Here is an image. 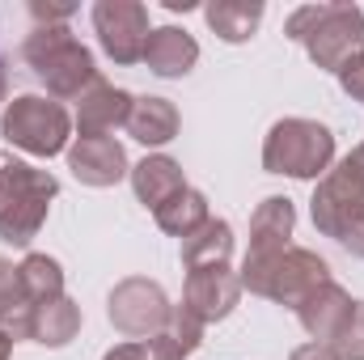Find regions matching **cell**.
Listing matches in <instances>:
<instances>
[{
	"instance_id": "obj_7",
	"label": "cell",
	"mask_w": 364,
	"mask_h": 360,
	"mask_svg": "<svg viewBox=\"0 0 364 360\" xmlns=\"http://www.w3.org/2000/svg\"><path fill=\"white\" fill-rule=\"evenodd\" d=\"M93 30L102 51L114 64H136L144 60L149 47V9L140 0H97L93 4Z\"/></svg>"
},
{
	"instance_id": "obj_29",
	"label": "cell",
	"mask_w": 364,
	"mask_h": 360,
	"mask_svg": "<svg viewBox=\"0 0 364 360\" xmlns=\"http://www.w3.org/2000/svg\"><path fill=\"white\" fill-rule=\"evenodd\" d=\"M292 360H339V352L331 344H305V348L292 352Z\"/></svg>"
},
{
	"instance_id": "obj_9",
	"label": "cell",
	"mask_w": 364,
	"mask_h": 360,
	"mask_svg": "<svg viewBox=\"0 0 364 360\" xmlns=\"http://www.w3.org/2000/svg\"><path fill=\"white\" fill-rule=\"evenodd\" d=\"M352 309H356V301L339 288V284H318L301 305H296V314H301V327L314 335V344H335L343 331H348V322H352Z\"/></svg>"
},
{
	"instance_id": "obj_11",
	"label": "cell",
	"mask_w": 364,
	"mask_h": 360,
	"mask_svg": "<svg viewBox=\"0 0 364 360\" xmlns=\"http://www.w3.org/2000/svg\"><path fill=\"white\" fill-rule=\"evenodd\" d=\"M237 297H242V280L233 271L229 268H203V271H191L186 301L182 305H191L203 322H216V318H225L237 305Z\"/></svg>"
},
{
	"instance_id": "obj_26",
	"label": "cell",
	"mask_w": 364,
	"mask_h": 360,
	"mask_svg": "<svg viewBox=\"0 0 364 360\" xmlns=\"http://www.w3.org/2000/svg\"><path fill=\"white\" fill-rule=\"evenodd\" d=\"M335 352H339V356H348V360H364V301H356L348 331L335 339Z\"/></svg>"
},
{
	"instance_id": "obj_25",
	"label": "cell",
	"mask_w": 364,
	"mask_h": 360,
	"mask_svg": "<svg viewBox=\"0 0 364 360\" xmlns=\"http://www.w3.org/2000/svg\"><path fill=\"white\" fill-rule=\"evenodd\" d=\"M106 360H178V352L170 348L166 335H153V339H140V344H123V348H114Z\"/></svg>"
},
{
	"instance_id": "obj_22",
	"label": "cell",
	"mask_w": 364,
	"mask_h": 360,
	"mask_svg": "<svg viewBox=\"0 0 364 360\" xmlns=\"http://www.w3.org/2000/svg\"><path fill=\"white\" fill-rule=\"evenodd\" d=\"M17 275H21V288H26V297H30L34 309L64 297V271H60L55 259H47V255H30V259L17 268Z\"/></svg>"
},
{
	"instance_id": "obj_19",
	"label": "cell",
	"mask_w": 364,
	"mask_h": 360,
	"mask_svg": "<svg viewBox=\"0 0 364 360\" xmlns=\"http://www.w3.org/2000/svg\"><path fill=\"white\" fill-rule=\"evenodd\" d=\"M132 186H136V195L157 212L161 203H170V199L178 195L186 182H182V170L170 157H144V162L132 170Z\"/></svg>"
},
{
	"instance_id": "obj_6",
	"label": "cell",
	"mask_w": 364,
	"mask_h": 360,
	"mask_svg": "<svg viewBox=\"0 0 364 360\" xmlns=\"http://www.w3.org/2000/svg\"><path fill=\"white\" fill-rule=\"evenodd\" d=\"M314 225L335 242H343L352 229L364 225V166L356 157L339 162L318 182V191H314Z\"/></svg>"
},
{
	"instance_id": "obj_20",
	"label": "cell",
	"mask_w": 364,
	"mask_h": 360,
	"mask_svg": "<svg viewBox=\"0 0 364 360\" xmlns=\"http://www.w3.org/2000/svg\"><path fill=\"white\" fill-rule=\"evenodd\" d=\"M203 17L225 43H246L263 21V4L259 0H212L203 9Z\"/></svg>"
},
{
	"instance_id": "obj_14",
	"label": "cell",
	"mask_w": 364,
	"mask_h": 360,
	"mask_svg": "<svg viewBox=\"0 0 364 360\" xmlns=\"http://www.w3.org/2000/svg\"><path fill=\"white\" fill-rule=\"evenodd\" d=\"M199 60V43L178 30V26H161L149 34V47H144V64L157 73V77H186Z\"/></svg>"
},
{
	"instance_id": "obj_16",
	"label": "cell",
	"mask_w": 364,
	"mask_h": 360,
	"mask_svg": "<svg viewBox=\"0 0 364 360\" xmlns=\"http://www.w3.org/2000/svg\"><path fill=\"white\" fill-rule=\"evenodd\" d=\"M0 331L9 339H30L34 335V305L21 288V275L13 263L0 259Z\"/></svg>"
},
{
	"instance_id": "obj_2",
	"label": "cell",
	"mask_w": 364,
	"mask_h": 360,
	"mask_svg": "<svg viewBox=\"0 0 364 360\" xmlns=\"http://www.w3.org/2000/svg\"><path fill=\"white\" fill-rule=\"evenodd\" d=\"M21 55L38 73V81L51 90V97H77L81 102L102 81L93 68V55L68 34V26H34Z\"/></svg>"
},
{
	"instance_id": "obj_3",
	"label": "cell",
	"mask_w": 364,
	"mask_h": 360,
	"mask_svg": "<svg viewBox=\"0 0 364 360\" xmlns=\"http://www.w3.org/2000/svg\"><path fill=\"white\" fill-rule=\"evenodd\" d=\"M335 157V136L314 119H284L275 123L263 144V166L272 174L292 179H318Z\"/></svg>"
},
{
	"instance_id": "obj_30",
	"label": "cell",
	"mask_w": 364,
	"mask_h": 360,
	"mask_svg": "<svg viewBox=\"0 0 364 360\" xmlns=\"http://www.w3.org/2000/svg\"><path fill=\"white\" fill-rule=\"evenodd\" d=\"M166 9H170V13H191L195 0H166Z\"/></svg>"
},
{
	"instance_id": "obj_33",
	"label": "cell",
	"mask_w": 364,
	"mask_h": 360,
	"mask_svg": "<svg viewBox=\"0 0 364 360\" xmlns=\"http://www.w3.org/2000/svg\"><path fill=\"white\" fill-rule=\"evenodd\" d=\"M352 157H356V162H360V166H364V144H360V149H356V153H352Z\"/></svg>"
},
{
	"instance_id": "obj_8",
	"label": "cell",
	"mask_w": 364,
	"mask_h": 360,
	"mask_svg": "<svg viewBox=\"0 0 364 360\" xmlns=\"http://www.w3.org/2000/svg\"><path fill=\"white\" fill-rule=\"evenodd\" d=\"M110 322L132 335V339H153L166 331L170 322V305H166V292L149 280H123L114 292H110Z\"/></svg>"
},
{
	"instance_id": "obj_18",
	"label": "cell",
	"mask_w": 364,
	"mask_h": 360,
	"mask_svg": "<svg viewBox=\"0 0 364 360\" xmlns=\"http://www.w3.org/2000/svg\"><path fill=\"white\" fill-rule=\"evenodd\" d=\"M47 199H55V195H13V199H4L0 203V242L26 246L38 233L43 216H47Z\"/></svg>"
},
{
	"instance_id": "obj_28",
	"label": "cell",
	"mask_w": 364,
	"mask_h": 360,
	"mask_svg": "<svg viewBox=\"0 0 364 360\" xmlns=\"http://www.w3.org/2000/svg\"><path fill=\"white\" fill-rule=\"evenodd\" d=\"M339 85L352 93L356 102H364V55L352 64V68H348V73H343V77H339Z\"/></svg>"
},
{
	"instance_id": "obj_21",
	"label": "cell",
	"mask_w": 364,
	"mask_h": 360,
	"mask_svg": "<svg viewBox=\"0 0 364 360\" xmlns=\"http://www.w3.org/2000/svg\"><path fill=\"white\" fill-rule=\"evenodd\" d=\"M77 327H81V309L68 297H60V301H47V305L34 309V335L30 339L51 344V348H64L77 335Z\"/></svg>"
},
{
	"instance_id": "obj_23",
	"label": "cell",
	"mask_w": 364,
	"mask_h": 360,
	"mask_svg": "<svg viewBox=\"0 0 364 360\" xmlns=\"http://www.w3.org/2000/svg\"><path fill=\"white\" fill-rule=\"evenodd\" d=\"M203 221H208V199L199 191H191V186H182L170 203L157 208V225L166 233H174V238H191Z\"/></svg>"
},
{
	"instance_id": "obj_24",
	"label": "cell",
	"mask_w": 364,
	"mask_h": 360,
	"mask_svg": "<svg viewBox=\"0 0 364 360\" xmlns=\"http://www.w3.org/2000/svg\"><path fill=\"white\" fill-rule=\"evenodd\" d=\"M203 318L191 309V305H178V309H170V322H166V339H170V348L178 352V360L186 356V352H195L199 348V339H203Z\"/></svg>"
},
{
	"instance_id": "obj_4",
	"label": "cell",
	"mask_w": 364,
	"mask_h": 360,
	"mask_svg": "<svg viewBox=\"0 0 364 360\" xmlns=\"http://www.w3.org/2000/svg\"><path fill=\"white\" fill-rule=\"evenodd\" d=\"M326 280H331L326 275V263L318 255H309V250H296V246L279 250L272 259H255V263H246V271H242V284L250 292L284 301V305H301Z\"/></svg>"
},
{
	"instance_id": "obj_32",
	"label": "cell",
	"mask_w": 364,
	"mask_h": 360,
	"mask_svg": "<svg viewBox=\"0 0 364 360\" xmlns=\"http://www.w3.org/2000/svg\"><path fill=\"white\" fill-rule=\"evenodd\" d=\"M0 102H4V55H0Z\"/></svg>"
},
{
	"instance_id": "obj_27",
	"label": "cell",
	"mask_w": 364,
	"mask_h": 360,
	"mask_svg": "<svg viewBox=\"0 0 364 360\" xmlns=\"http://www.w3.org/2000/svg\"><path fill=\"white\" fill-rule=\"evenodd\" d=\"M30 13H34V21H38V26H64V21L77 13V4H43V0H34V4H30Z\"/></svg>"
},
{
	"instance_id": "obj_5",
	"label": "cell",
	"mask_w": 364,
	"mask_h": 360,
	"mask_svg": "<svg viewBox=\"0 0 364 360\" xmlns=\"http://www.w3.org/2000/svg\"><path fill=\"white\" fill-rule=\"evenodd\" d=\"M68 110L55 102V97H38V93H26V97H13L9 110H4V136L9 144L34 153V157H55L64 144H68Z\"/></svg>"
},
{
	"instance_id": "obj_31",
	"label": "cell",
	"mask_w": 364,
	"mask_h": 360,
	"mask_svg": "<svg viewBox=\"0 0 364 360\" xmlns=\"http://www.w3.org/2000/svg\"><path fill=\"white\" fill-rule=\"evenodd\" d=\"M9 352H13V339H9V335L0 331V360H9Z\"/></svg>"
},
{
	"instance_id": "obj_13",
	"label": "cell",
	"mask_w": 364,
	"mask_h": 360,
	"mask_svg": "<svg viewBox=\"0 0 364 360\" xmlns=\"http://www.w3.org/2000/svg\"><path fill=\"white\" fill-rule=\"evenodd\" d=\"M136 97L127 90H114L106 81H97L85 97H81V110H77V127L81 136H106L110 127H127V115H132Z\"/></svg>"
},
{
	"instance_id": "obj_1",
	"label": "cell",
	"mask_w": 364,
	"mask_h": 360,
	"mask_svg": "<svg viewBox=\"0 0 364 360\" xmlns=\"http://www.w3.org/2000/svg\"><path fill=\"white\" fill-rule=\"evenodd\" d=\"M288 38L305 43L309 60L335 77H343L364 55V13L356 4H305L284 26Z\"/></svg>"
},
{
	"instance_id": "obj_10",
	"label": "cell",
	"mask_w": 364,
	"mask_h": 360,
	"mask_svg": "<svg viewBox=\"0 0 364 360\" xmlns=\"http://www.w3.org/2000/svg\"><path fill=\"white\" fill-rule=\"evenodd\" d=\"M68 166L90 186H110V182H119L127 174V153L110 136H81L73 144V153H68Z\"/></svg>"
},
{
	"instance_id": "obj_15",
	"label": "cell",
	"mask_w": 364,
	"mask_h": 360,
	"mask_svg": "<svg viewBox=\"0 0 364 360\" xmlns=\"http://www.w3.org/2000/svg\"><path fill=\"white\" fill-rule=\"evenodd\" d=\"M233 255V229L225 221H203L191 238H182V263L191 271H203V268H225Z\"/></svg>"
},
{
	"instance_id": "obj_17",
	"label": "cell",
	"mask_w": 364,
	"mask_h": 360,
	"mask_svg": "<svg viewBox=\"0 0 364 360\" xmlns=\"http://www.w3.org/2000/svg\"><path fill=\"white\" fill-rule=\"evenodd\" d=\"M127 132L140 144H166L178 136V110L166 97H140L127 115Z\"/></svg>"
},
{
	"instance_id": "obj_12",
	"label": "cell",
	"mask_w": 364,
	"mask_h": 360,
	"mask_svg": "<svg viewBox=\"0 0 364 360\" xmlns=\"http://www.w3.org/2000/svg\"><path fill=\"white\" fill-rule=\"evenodd\" d=\"M292 225H296L292 199H279V195L263 199V208L255 212V225H250V255H246V263L272 259V255H279V250H288Z\"/></svg>"
}]
</instances>
